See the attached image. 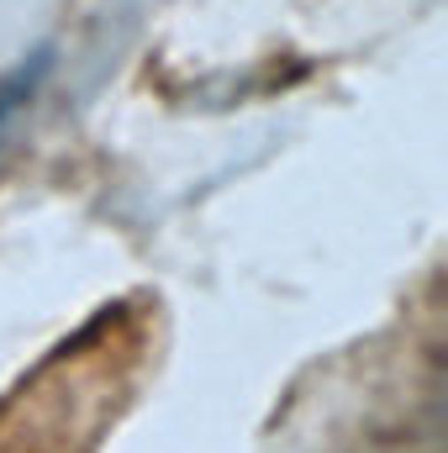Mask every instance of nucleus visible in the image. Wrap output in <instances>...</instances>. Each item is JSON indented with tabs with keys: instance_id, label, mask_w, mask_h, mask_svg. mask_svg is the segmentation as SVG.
Returning <instances> with one entry per match:
<instances>
[{
	"instance_id": "obj_1",
	"label": "nucleus",
	"mask_w": 448,
	"mask_h": 453,
	"mask_svg": "<svg viewBox=\"0 0 448 453\" xmlns=\"http://www.w3.org/2000/svg\"><path fill=\"white\" fill-rule=\"evenodd\" d=\"M48 69H53V48H37L32 58H21V64L0 80V142H5V132L16 127V116L32 106V96H37V85L48 80Z\"/></svg>"
}]
</instances>
